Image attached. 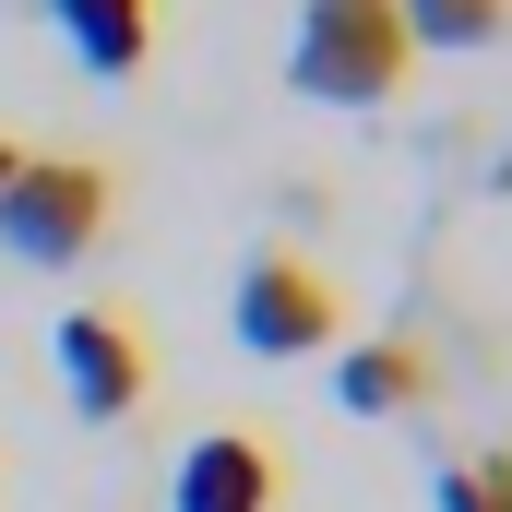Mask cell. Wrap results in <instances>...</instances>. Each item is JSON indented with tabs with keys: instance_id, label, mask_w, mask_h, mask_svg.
I'll list each match as a JSON object with an SVG mask.
<instances>
[{
	"instance_id": "cell-4",
	"label": "cell",
	"mask_w": 512,
	"mask_h": 512,
	"mask_svg": "<svg viewBox=\"0 0 512 512\" xmlns=\"http://www.w3.org/2000/svg\"><path fill=\"white\" fill-rule=\"evenodd\" d=\"M60 393H72V417H131L143 393H155V346H143V322H131L120 298H84V310H60Z\"/></svg>"
},
{
	"instance_id": "cell-1",
	"label": "cell",
	"mask_w": 512,
	"mask_h": 512,
	"mask_svg": "<svg viewBox=\"0 0 512 512\" xmlns=\"http://www.w3.org/2000/svg\"><path fill=\"white\" fill-rule=\"evenodd\" d=\"M417 72V36L393 0H298L286 24V84L310 108H393Z\"/></svg>"
},
{
	"instance_id": "cell-8",
	"label": "cell",
	"mask_w": 512,
	"mask_h": 512,
	"mask_svg": "<svg viewBox=\"0 0 512 512\" xmlns=\"http://www.w3.org/2000/svg\"><path fill=\"white\" fill-rule=\"evenodd\" d=\"M393 12H405L417 48H489V36H512V0H393Z\"/></svg>"
},
{
	"instance_id": "cell-6",
	"label": "cell",
	"mask_w": 512,
	"mask_h": 512,
	"mask_svg": "<svg viewBox=\"0 0 512 512\" xmlns=\"http://www.w3.org/2000/svg\"><path fill=\"white\" fill-rule=\"evenodd\" d=\"M48 24H60V48L96 84H131L155 60V0H48Z\"/></svg>"
},
{
	"instance_id": "cell-7",
	"label": "cell",
	"mask_w": 512,
	"mask_h": 512,
	"mask_svg": "<svg viewBox=\"0 0 512 512\" xmlns=\"http://www.w3.org/2000/svg\"><path fill=\"white\" fill-rule=\"evenodd\" d=\"M334 405H346V417H405V405H429V346H417V334L346 346V358H334Z\"/></svg>"
},
{
	"instance_id": "cell-10",
	"label": "cell",
	"mask_w": 512,
	"mask_h": 512,
	"mask_svg": "<svg viewBox=\"0 0 512 512\" xmlns=\"http://www.w3.org/2000/svg\"><path fill=\"white\" fill-rule=\"evenodd\" d=\"M12 155H24V143H12V131H0V179H12Z\"/></svg>"
},
{
	"instance_id": "cell-3",
	"label": "cell",
	"mask_w": 512,
	"mask_h": 512,
	"mask_svg": "<svg viewBox=\"0 0 512 512\" xmlns=\"http://www.w3.org/2000/svg\"><path fill=\"white\" fill-rule=\"evenodd\" d=\"M227 322H239L251 358H322V346L346 334V298H334V274H322L310 251H251Z\"/></svg>"
},
{
	"instance_id": "cell-2",
	"label": "cell",
	"mask_w": 512,
	"mask_h": 512,
	"mask_svg": "<svg viewBox=\"0 0 512 512\" xmlns=\"http://www.w3.org/2000/svg\"><path fill=\"white\" fill-rule=\"evenodd\" d=\"M120 227V167H96V155H12V179H0V251L24 262V274H72V262L96 251Z\"/></svg>"
},
{
	"instance_id": "cell-5",
	"label": "cell",
	"mask_w": 512,
	"mask_h": 512,
	"mask_svg": "<svg viewBox=\"0 0 512 512\" xmlns=\"http://www.w3.org/2000/svg\"><path fill=\"white\" fill-rule=\"evenodd\" d=\"M274 489H286V465L262 429H203L167 477V512H274Z\"/></svg>"
},
{
	"instance_id": "cell-9",
	"label": "cell",
	"mask_w": 512,
	"mask_h": 512,
	"mask_svg": "<svg viewBox=\"0 0 512 512\" xmlns=\"http://www.w3.org/2000/svg\"><path fill=\"white\" fill-rule=\"evenodd\" d=\"M441 512H512V453H465V465H441Z\"/></svg>"
}]
</instances>
